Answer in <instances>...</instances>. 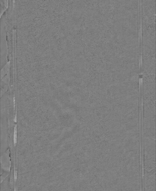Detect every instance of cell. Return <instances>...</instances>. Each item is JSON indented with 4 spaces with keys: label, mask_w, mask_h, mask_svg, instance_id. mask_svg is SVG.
Here are the masks:
<instances>
[{
    "label": "cell",
    "mask_w": 156,
    "mask_h": 191,
    "mask_svg": "<svg viewBox=\"0 0 156 191\" xmlns=\"http://www.w3.org/2000/svg\"><path fill=\"white\" fill-rule=\"evenodd\" d=\"M14 121H15V122H16V119H15V120H14Z\"/></svg>",
    "instance_id": "2"
},
{
    "label": "cell",
    "mask_w": 156,
    "mask_h": 191,
    "mask_svg": "<svg viewBox=\"0 0 156 191\" xmlns=\"http://www.w3.org/2000/svg\"><path fill=\"white\" fill-rule=\"evenodd\" d=\"M14 142L15 144L17 143V130H16V127L15 128V131H14Z\"/></svg>",
    "instance_id": "1"
}]
</instances>
